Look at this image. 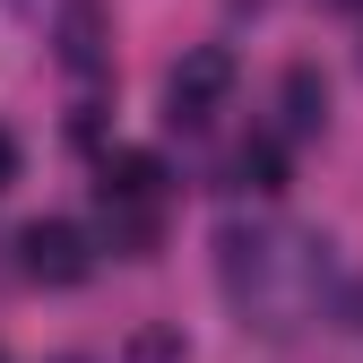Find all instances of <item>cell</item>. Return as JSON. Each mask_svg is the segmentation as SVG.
Here are the masks:
<instances>
[{
	"instance_id": "2",
	"label": "cell",
	"mask_w": 363,
	"mask_h": 363,
	"mask_svg": "<svg viewBox=\"0 0 363 363\" xmlns=\"http://www.w3.org/2000/svg\"><path fill=\"white\" fill-rule=\"evenodd\" d=\"M225 96H234V52H225V43H199V52H182L173 61V78H164V113L173 121H208Z\"/></svg>"
},
{
	"instance_id": "9",
	"label": "cell",
	"mask_w": 363,
	"mask_h": 363,
	"mask_svg": "<svg viewBox=\"0 0 363 363\" xmlns=\"http://www.w3.org/2000/svg\"><path fill=\"white\" fill-rule=\"evenodd\" d=\"M9 182H18V139L0 130V191H9Z\"/></svg>"
},
{
	"instance_id": "4",
	"label": "cell",
	"mask_w": 363,
	"mask_h": 363,
	"mask_svg": "<svg viewBox=\"0 0 363 363\" xmlns=\"http://www.w3.org/2000/svg\"><path fill=\"white\" fill-rule=\"evenodd\" d=\"M104 43H113V18H104V0H61V18H52V52L69 78H96L104 69Z\"/></svg>"
},
{
	"instance_id": "1",
	"label": "cell",
	"mask_w": 363,
	"mask_h": 363,
	"mask_svg": "<svg viewBox=\"0 0 363 363\" xmlns=\"http://www.w3.org/2000/svg\"><path fill=\"white\" fill-rule=\"evenodd\" d=\"M225 268V294H234L242 329L259 337H294L311 320H329V294H337V259L320 234H286V225H259V234H225L216 242Z\"/></svg>"
},
{
	"instance_id": "10",
	"label": "cell",
	"mask_w": 363,
	"mask_h": 363,
	"mask_svg": "<svg viewBox=\"0 0 363 363\" xmlns=\"http://www.w3.org/2000/svg\"><path fill=\"white\" fill-rule=\"evenodd\" d=\"M329 9H346V18H363V0H329Z\"/></svg>"
},
{
	"instance_id": "7",
	"label": "cell",
	"mask_w": 363,
	"mask_h": 363,
	"mask_svg": "<svg viewBox=\"0 0 363 363\" xmlns=\"http://www.w3.org/2000/svg\"><path fill=\"white\" fill-rule=\"evenodd\" d=\"M104 242H113L121 259H147V251H156V208H121V199H104Z\"/></svg>"
},
{
	"instance_id": "8",
	"label": "cell",
	"mask_w": 363,
	"mask_h": 363,
	"mask_svg": "<svg viewBox=\"0 0 363 363\" xmlns=\"http://www.w3.org/2000/svg\"><path fill=\"white\" fill-rule=\"evenodd\" d=\"M234 173L251 182V191H286V156H277V139H251V147L234 156Z\"/></svg>"
},
{
	"instance_id": "3",
	"label": "cell",
	"mask_w": 363,
	"mask_h": 363,
	"mask_svg": "<svg viewBox=\"0 0 363 363\" xmlns=\"http://www.w3.org/2000/svg\"><path fill=\"white\" fill-rule=\"evenodd\" d=\"M18 268H26L35 286H78L86 268H96V242H86L69 216H43V225L18 234Z\"/></svg>"
},
{
	"instance_id": "5",
	"label": "cell",
	"mask_w": 363,
	"mask_h": 363,
	"mask_svg": "<svg viewBox=\"0 0 363 363\" xmlns=\"http://www.w3.org/2000/svg\"><path fill=\"white\" fill-rule=\"evenodd\" d=\"M277 104H286V139H311V130L329 121V78L311 69V61H294L286 86H277Z\"/></svg>"
},
{
	"instance_id": "6",
	"label": "cell",
	"mask_w": 363,
	"mask_h": 363,
	"mask_svg": "<svg viewBox=\"0 0 363 363\" xmlns=\"http://www.w3.org/2000/svg\"><path fill=\"white\" fill-rule=\"evenodd\" d=\"M156 191H164V164H156L147 147H121V156L104 164V199H121V208H156Z\"/></svg>"
}]
</instances>
